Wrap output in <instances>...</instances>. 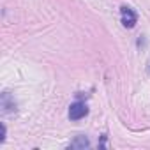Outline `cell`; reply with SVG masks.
Here are the masks:
<instances>
[{
  "instance_id": "cell-1",
  "label": "cell",
  "mask_w": 150,
  "mask_h": 150,
  "mask_svg": "<svg viewBox=\"0 0 150 150\" xmlns=\"http://www.w3.org/2000/svg\"><path fill=\"white\" fill-rule=\"evenodd\" d=\"M87 113H88V108L85 103H74L69 108V118L71 120H80V118L87 117Z\"/></svg>"
},
{
  "instance_id": "cell-5",
  "label": "cell",
  "mask_w": 150,
  "mask_h": 150,
  "mask_svg": "<svg viewBox=\"0 0 150 150\" xmlns=\"http://www.w3.org/2000/svg\"><path fill=\"white\" fill-rule=\"evenodd\" d=\"M6 139V125H2V136H0V143H4Z\"/></svg>"
},
{
  "instance_id": "cell-4",
  "label": "cell",
  "mask_w": 150,
  "mask_h": 150,
  "mask_svg": "<svg viewBox=\"0 0 150 150\" xmlns=\"http://www.w3.org/2000/svg\"><path fill=\"white\" fill-rule=\"evenodd\" d=\"M69 146L71 148H87V146H90V141L85 136H76V139H74Z\"/></svg>"
},
{
  "instance_id": "cell-2",
  "label": "cell",
  "mask_w": 150,
  "mask_h": 150,
  "mask_svg": "<svg viewBox=\"0 0 150 150\" xmlns=\"http://www.w3.org/2000/svg\"><path fill=\"white\" fill-rule=\"evenodd\" d=\"M120 14H122V23H124V27H127V28H132V27L136 25V21H138V16H136V13H134L131 7H127V6L120 7Z\"/></svg>"
},
{
  "instance_id": "cell-3",
  "label": "cell",
  "mask_w": 150,
  "mask_h": 150,
  "mask_svg": "<svg viewBox=\"0 0 150 150\" xmlns=\"http://www.w3.org/2000/svg\"><path fill=\"white\" fill-rule=\"evenodd\" d=\"M0 108H2V113H4V115L16 111V103H14V99L11 97V94L4 92L2 96H0Z\"/></svg>"
}]
</instances>
